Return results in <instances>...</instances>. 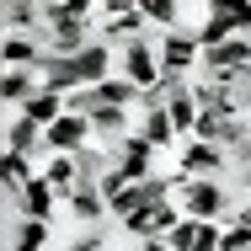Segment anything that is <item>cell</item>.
Listing matches in <instances>:
<instances>
[{
  "label": "cell",
  "mask_w": 251,
  "mask_h": 251,
  "mask_svg": "<svg viewBox=\"0 0 251 251\" xmlns=\"http://www.w3.org/2000/svg\"><path fill=\"white\" fill-rule=\"evenodd\" d=\"M22 112H27V118H32L38 128H49V123H59V118L70 112V101L59 97V91H38V97L27 101V107H22Z\"/></svg>",
  "instance_id": "44dd1931"
},
{
  "label": "cell",
  "mask_w": 251,
  "mask_h": 251,
  "mask_svg": "<svg viewBox=\"0 0 251 251\" xmlns=\"http://www.w3.org/2000/svg\"><path fill=\"white\" fill-rule=\"evenodd\" d=\"M134 134H145V139H150L155 150H166V145H171V139H182V134H176V123H171V112H166V107H150V112H139V128H134Z\"/></svg>",
  "instance_id": "ac0fdd59"
},
{
  "label": "cell",
  "mask_w": 251,
  "mask_h": 251,
  "mask_svg": "<svg viewBox=\"0 0 251 251\" xmlns=\"http://www.w3.org/2000/svg\"><path fill=\"white\" fill-rule=\"evenodd\" d=\"M91 139H97V128H91V118H80V112H64L59 123L43 128V145H49L53 155H75V150H86Z\"/></svg>",
  "instance_id": "277c9868"
},
{
  "label": "cell",
  "mask_w": 251,
  "mask_h": 251,
  "mask_svg": "<svg viewBox=\"0 0 251 251\" xmlns=\"http://www.w3.org/2000/svg\"><path fill=\"white\" fill-rule=\"evenodd\" d=\"M64 208H70V219H80V225H97V219H107V193H101L97 182H80V187L64 198Z\"/></svg>",
  "instance_id": "8fae6325"
},
{
  "label": "cell",
  "mask_w": 251,
  "mask_h": 251,
  "mask_svg": "<svg viewBox=\"0 0 251 251\" xmlns=\"http://www.w3.org/2000/svg\"><path fill=\"white\" fill-rule=\"evenodd\" d=\"M182 219H187V208H182V203H150V208H145V214H134L123 230H128V235H139V241H166Z\"/></svg>",
  "instance_id": "3957f363"
},
{
  "label": "cell",
  "mask_w": 251,
  "mask_h": 251,
  "mask_svg": "<svg viewBox=\"0 0 251 251\" xmlns=\"http://www.w3.org/2000/svg\"><path fill=\"white\" fill-rule=\"evenodd\" d=\"M176 171H182V176H193V182H203V176H219V171H225V145L187 139V145H182V155H176Z\"/></svg>",
  "instance_id": "8992f818"
},
{
  "label": "cell",
  "mask_w": 251,
  "mask_h": 251,
  "mask_svg": "<svg viewBox=\"0 0 251 251\" xmlns=\"http://www.w3.org/2000/svg\"><path fill=\"white\" fill-rule=\"evenodd\" d=\"M203 70H208V75H241V70H251V38L241 32V38L208 49L203 53Z\"/></svg>",
  "instance_id": "ba28073f"
},
{
  "label": "cell",
  "mask_w": 251,
  "mask_h": 251,
  "mask_svg": "<svg viewBox=\"0 0 251 251\" xmlns=\"http://www.w3.org/2000/svg\"><path fill=\"white\" fill-rule=\"evenodd\" d=\"M75 64V75H80V86H101L107 75H112V43H101V38H91L86 49L70 59Z\"/></svg>",
  "instance_id": "9c48e42d"
},
{
  "label": "cell",
  "mask_w": 251,
  "mask_h": 251,
  "mask_svg": "<svg viewBox=\"0 0 251 251\" xmlns=\"http://www.w3.org/2000/svg\"><path fill=\"white\" fill-rule=\"evenodd\" d=\"M38 91H43L38 70H5V75H0V97H5V107H11V112H22Z\"/></svg>",
  "instance_id": "7c38bea8"
},
{
  "label": "cell",
  "mask_w": 251,
  "mask_h": 251,
  "mask_svg": "<svg viewBox=\"0 0 251 251\" xmlns=\"http://www.w3.org/2000/svg\"><path fill=\"white\" fill-rule=\"evenodd\" d=\"M166 112H171V123H176V134H182V139H193V134H198V101H193V86L171 91V97H166Z\"/></svg>",
  "instance_id": "e0dca14e"
},
{
  "label": "cell",
  "mask_w": 251,
  "mask_h": 251,
  "mask_svg": "<svg viewBox=\"0 0 251 251\" xmlns=\"http://www.w3.org/2000/svg\"><path fill=\"white\" fill-rule=\"evenodd\" d=\"M43 176H49V187L59 198H70V193L80 187V160H75V155H49V160H43Z\"/></svg>",
  "instance_id": "2e32d148"
},
{
  "label": "cell",
  "mask_w": 251,
  "mask_h": 251,
  "mask_svg": "<svg viewBox=\"0 0 251 251\" xmlns=\"http://www.w3.org/2000/svg\"><path fill=\"white\" fill-rule=\"evenodd\" d=\"M139 251H171L166 241H139Z\"/></svg>",
  "instance_id": "4316f807"
},
{
  "label": "cell",
  "mask_w": 251,
  "mask_h": 251,
  "mask_svg": "<svg viewBox=\"0 0 251 251\" xmlns=\"http://www.w3.org/2000/svg\"><path fill=\"white\" fill-rule=\"evenodd\" d=\"M139 16L160 32H176L182 27V0H139Z\"/></svg>",
  "instance_id": "7402d4cb"
},
{
  "label": "cell",
  "mask_w": 251,
  "mask_h": 251,
  "mask_svg": "<svg viewBox=\"0 0 251 251\" xmlns=\"http://www.w3.org/2000/svg\"><path fill=\"white\" fill-rule=\"evenodd\" d=\"M203 5H208V0H203Z\"/></svg>",
  "instance_id": "f1b7e54d"
},
{
  "label": "cell",
  "mask_w": 251,
  "mask_h": 251,
  "mask_svg": "<svg viewBox=\"0 0 251 251\" xmlns=\"http://www.w3.org/2000/svg\"><path fill=\"white\" fill-rule=\"evenodd\" d=\"M53 203H59V193L49 187V176H32L22 187V214L16 219H53Z\"/></svg>",
  "instance_id": "9a60e30c"
},
{
  "label": "cell",
  "mask_w": 251,
  "mask_h": 251,
  "mask_svg": "<svg viewBox=\"0 0 251 251\" xmlns=\"http://www.w3.org/2000/svg\"><path fill=\"white\" fill-rule=\"evenodd\" d=\"M5 150H16V155H38V150H43V128H38L27 112H11V118H5Z\"/></svg>",
  "instance_id": "4fadbf2b"
},
{
  "label": "cell",
  "mask_w": 251,
  "mask_h": 251,
  "mask_svg": "<svg viewBox=\"0 0 251 251\" xmlns=\"http://www.w3.org/2000/svg\"><path fill=\"white\" fill-rule=\"evenodd\" d=\"M150 32V22L139 16V11H128V16H112V22H101V43H118V49H128L134 38H145Z\"/></svg>",
  "instance_id": "d6986e66"
},
{
  "label": "cell",
  "mask_w": 251,
  "mask_h": 251,
  "mask_svg": "<svg viewBox=\"0 0 251 251\" xmlns=\"http://www.w3.org/2000/svg\"><path fill=\"white\" fill-rule=\"evenodd\" d=\"M38 80H43V91H59V97L80 91V75H75V64L64 53H43L38 59Z\"/></svg>",
  "instance_id": "30bf717a"
},
{
  "label": "cell",
  "mask_w": 251,
  "mask_h": 251,
  "mask_svg": "<svg viewBox=\"0 0 251 251\" xmlns=\"http://www.w3.org/2000/svg\"><path fill=\"white\" fill-rule=\"evenodd\" d=\"M118 75L123 80H134L139 91H150V86H160V38H134L128 49H123V59H118Z\"/></svg>",
  "instance_id": "6da1fadb"
},
{
  "label": "cell",
  "mask_w": 251,
  "mask_h": 251,
  "mask_svg": "<svg viewBox=\"0 0 251 251\" xmlns=\"http://www.w3.org/2000/svg\"><path fill=\"white\" fill-rule=\"evenodd\" d=\"M101 251H112V246H101Z\"/></svg>",
  "instance_id": "83f0119b"
},
{
  "label": "cell",
  "mask_w": 251,
  "mask_h": 251,
  "mask_svg": "<svg viewBox=\"0 0 251 251\" xmlns=\"http://www.w3.org/2000/svg\"><path fill=\"white\" fill-rule=\"evenodd\" d=\"M182 208H187L193 219H230V193H225L214 176H203V182H193V187H187Z\"/></svg>",
  "instance_id": "52a82bcc"
},
{
  "label": "cell",
  "mask_w": 251,
  "mask_h": 251,
  "mask_svg": "<svg viewBox=\"0 0 251 251\" xmlns=\"http://www.w3.org/2000/svg\"><path fill=\"white\" fill-rule=\"evenodd\" d=\"M49 246V219H11V246L5 251H43Z\"/></svg>",
  "instance_id": "ffe728a7"
},
{
  "label": "cell",
  "mask_w": 251,
  "mask_h": 251,
  "mask_svg": "<svg viewBox=\"0 0 251 251\" xmlns=\"http://www.w3.org/2000/svg\"><path fill=\"white\" fill-rule=\"evenodd\" d=\"M193 32H198L203 53H208V49H219V43H230V38H241V32H235V27L225 22V16H203V22H198V27H193Z\"/></svg>",
  "instance_id": "cb8c5ba5"
},
{
  "label": "cell",
  "mask_w": 251,
  "mask_h": 251,
  "mask_svg": "<svg viewBox=\"0 0 251 251\" xmlns=\"http://www.w3.org/2000/svg\"><path fill=\"white\" fill-rule=\"evenodd\" d=\"M101 246H107V241H101L97 230H86L80 241H70V246H64V251H101Z\"/></svg>",
  "instance_id": "484cf974"
},
{
  "label": "cell",
  "mask_w": 251,
  "mask_h": 251,
  "mask_svg": "<svg viewBox=\"0 0 251 251\" xmlns=\"http://www.w3.org/2000/svg\"><path fill=\"white\" fill-rule=\"evenodd\" d=\"M107 145H112V155H118V166H123V176H128V182H145V176H155V145L145 139V134L107 139Z\"/></svg>",
  "instance_id": "5b68a950"
},
{
  "label": "cell",
  "mask_w": 251,
  "mask_h": 251,
  "mask_svg": "<svg viewBox=\"0 0 251 251\" xmlns=\"http://www.w3.org/2000/svg\"><path fill=\"white\" fill-rule=\"evenodd\" d=\"M208 16H225L235 32H251V0H208Z\"/></svg>",
  "instance_id": "d4e9b609"
},
{
  "label": "cell",
  "mask_w": 251,
  "mask_h": 251,
  "mask_svg": "<svg viewBox=\"0 0 251 251\" xmlns=\"http://www.w3.org/2000/svg\"><path fill=\"white\" fill-rule=\"evenodd\" d=\"M5 70H38V59H43V43H38V32H5Z\"/></svg>",
  "instance_id": "5bb4252c"
},
{
  "label": "cell",
  "mask_w": 251,
  "mask_h": 251,
  "mask_svg": "<svg viewBox=\"0 0 251 251\" xmlns=\"http://www.w3.org/2000/svg\"><path fill=\"white\" fill-rule=\"evenodd\" d=\"M193 75L203 70V43L198 32H187V27H176V32H160V75Z\"/></svg>",
  "instance_id": "7a4b0ae2"
},
{
  "label": "cell",
  "mask_w": 251,
  "mask_h": 251,
  "mask_svg": "<svg viewBox=\"0 0 251 251\" xmlns=\"http://www.w3.org/2000/svg\"><path fill=\"white\" fill-rule=\"evenodd\" d=\"M43 5L38 0H5V32H38Z\"/></svg>",
  "instance_id": "603a6c76"
}]
</instances>
